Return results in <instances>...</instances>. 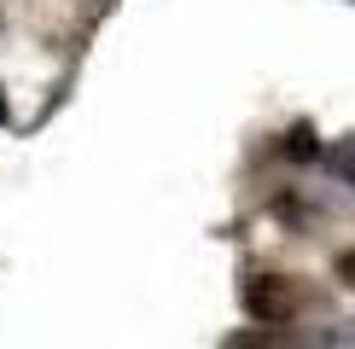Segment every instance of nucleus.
<instances>
[{
	"label": "nucleus",
	"mask_w": 355,
	"mask_h": 349,
	"mask_svg": "<svg viewBox=\"0 0 355 349\" xmlns=\"http://www.w3.org/2000/svg\"><path fill=\"white\" fill-rule=\"evenodd\" d=\"M6 116H12V111H6V93H0V128H6Z\"/></svg>",
	"instance_id": "5"
},
{
	"label": "nucleus",
	"mask_w": 355,
	"mask_h": 349,
	"mask_svg": "<svg viewBox=\"0 0 355 349\" xmlns=\"http://www.w3.org/2000/svg\"><path fill=\"white\" fill-rule=\"evenodd\" d=\"M327 163H332L338 174H344V181H355V140H338L332 152H327Z\"/></svg>",
	"instance_id": "3"
},
{
	"label": "nucleus",
	"mask_w": 355,
	"mask_h": 349,
	"mask_svg": "<svg viewBox=\"0 0 355 349\" xmlns=\"http://www.w3.org/2000/svg\"><path fill=\"white\" fill-rule=\"evenodd\" d=\"M338 280L355 285V251H349V256H338Z\"/></svg>",
	"instance_id": "4"
},
{
	"label": "nucleus",
	"mask_w": 355,
	"mask_h": 349,
	"mask_svg": "<svg viewBox=\"0 0 355 349\" xmlns=\"http://www.w3.org/2000/svg\"><path fill=\"white\" fill-rule=\"evenodd\" d=\"M286 157H297V163L320 157V140H315V128H309V123H297V128L286 134Z\"/></svg>",
	"instance_id": "2"
},
{
	"label": "nucleus",
	"mask_w": 355,
	"mask_h": 349,
	"mask_svg": "<svg viewBox=\"0 0 355 349\" xmlns=\"http://www.w3.org/2000/svg\"><path fill=\"white\" fill-rule=\"evenodd\" d=\"M239 297H245V314L257 320V326H286V320L303 309L297 285H291L286 274H257V280H245Z\"/></svg>",
	"instance_id": "1"
}]
</instances>
